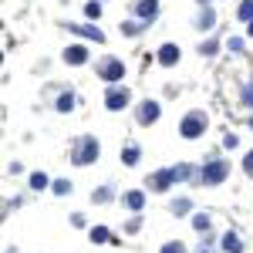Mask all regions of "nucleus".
I'll use <instances>...</instances> for the list:
<instances>
[{"mask_svg": "<svg viewBox=\"0 0 253 253\" xmlns=\"http://www.w3.org/2000/svg\"><path fill=\"white\" fill-rule=\"evenodd\" d=\"M91 243H108V230L105 226H95L91 230Z\"/></svg>", "mask_w": 253, "mask_h": 253, "instance_id": "17", "label": "nucleus"}, {"mask_svg": "<svg viewBox=\"0 0 253 253\" xmlns=\"http://www.w3.org/2000/svg\"><path fill=\"white\" fill-rule=\"evenodd\" d=\"M189 175V166H175V169H162V172L152 175V189H166V186H172L179 179H186Z\"/></svg>", "mask_w": 253, "mask_h": 253, "instance_id": "3", "label": "nucleus"}, {"mask_svg": "<svg viewBox=\"0 0 253 253\" xmlns=\"http://www.w3.org/2000/svg\"><path fill=\"white\" fill-rule=\"evenodd\" d=\"M230 175V162H206L203 169H199V179L206 182V186H216V182H223Z\"/></svg>", "mask_w": 253, "mask_h": 253, "instance_id": "2", "label": "nucleus"}, {"mask_svg": "<svg viewBox=\"0 0 253 253\" xmlns=\"http://www.w3.org/2000/svg\"><path fill=\"white\" fill-rule=\"evenodd\" d=\"M243 169H247V175H253V152H247V159H243Z\"/></svg>", "mask_w": 253, "mask_h": 253, "instance_id": "28", "label": "nucleus"}, {"mask_svg": "<svg viewBox=\"0 0 253 253\" xmlns=\"http://www.w3.org/2000/svg\"><path fill=\"white\" fill-rule=\"evenodd\" d=\"M105 105H108L112 112H122V108L128 105V88H108V95H105Z\"/></svg>", "mask_w": 253, "mask_h": 253, "instance_id": "5", "label": "nucleus"}, {"mask_svg": "<svg viewBox=\"0 0 253 253\" xmlns=\"http://www.w3.org/2000/svg\"><path fill=\"white\" fill-rule=\"evenodd\" d=\"M142 203H145V193H128L125 196V206H128V210H142Z\"/></svg>", "mask_w": 253, "mask_h": 253, "instance_id": "12", "label": "nucleus"}, {"mask_svg": "<svg viewBox=\"0 0 253 253\" xmlns=\"http://www.w3.org/2000/svg\"><path fill=\"white\" fill-rule=\"evenodd\" d=\"M54 193H58V196H68V193H71V182H68V179H58V182H54Z\"/></svg>", "mask_w": 253, "mask_h": 253, "instance_id": "22", "label": "nucleus"}, {"mask_svg": "<svg viewBox=\"0 0 253 253\" xmlns=\"http://www.w3.org/2000/svg\"><path fill=\"white\" fill-rule=\"evenodd\" d=\"M47 182H51V179H47L44 172H34V175H31V189H44Z\"/></svg>", "mask_w": 253, "mask_h": 253, "instance_id": "16", "label": "nucleus"}, {"mask_svg": "<svg viewBox=\"0 0 253 253\" xmlns=\"http://www.w3.org/2000/svg\"><path fill=\"white\" fill-rule=\"evenodd\" d=\"M162 253H186V250H182V243H166Z\"/></svg>", "mask_w": 253, "mask_h": 253, "instance_id": "26", "label": "nucleus"}, {"mask_svg": "<svg viewBox=\"0 0 253 253\" xmlns=\"http://www.w3.org/2000/svg\"><path fill=\"white\" fill-rule=\"evenodd\" d=\"M172 213H189V199H175V203H172Z\"/></svg>", "mask_w": 253, "mask_h": 253, "instance_id": "24", "label": "nucleus"}, {"mask_svg": "<svg viewBox=\"0 0 253 253\" xmlns=\"http://www.w3.org/2000/svg\"><path fill=\"white\" fill-rule=\"evenodd\" d=\"M199 3H210V0H199Z\"/></svg>", "mask_w": 253, "mask_h": 253, "instance_id": "32", "label": "nucleus"}, {"mask_svg": "<svg viewBox=\"0 0 253 253\" xmlns=\"http://www.w3.org/2000/svg\"><path fill=\"white\" fill-rule=\"evenodd\" d=\"M64 61H68V64H84V61H88V51H84L81 44H75V47L64 51Z\"/></svg>", "mask_w": 253, "mask_h": 253, "instance_id": "11", "label": "nucleus"}, {"mask_svg": "<svg viewBox=\"0 0 253 253\" xmlns=\"http://www.w3.org/2000/svg\"><path fill=\"white\" fill-rule=\"evenodd\" d=\"M95 199H98V203H108V199H112V189H98Z\"/></svg>", "mask_w": 253, "mask_h": 253, "instance_id": "27", "label": "nucleus"}, {"mask_svg": "<svg viewBox=\"0 0 253 253\" xmlns=\"http://www.w3.org/2000/svg\"><path fill=\"white\" fill-rule=\"evenodd\" d=\"M250 125H253V118H250Z\"/></svg>", "mask_w": 253, "mask_h": 253, "instance_id": "33", "label": "nucleus"}, {"mask_svg": "<svg viewBox=\"0 0 253 253\" xmlns=\"http://www.w3.org/2000/svg\"><path fill=\"white\" fill-rule=\"evenodd\" d=\"M230 51H243V41H240V38H230Z\"/></svg>", "mask_w": 253, "mask_h": 253, "instance_id": "30", "label": "nucleus"}, {"mask_svg": "<svg viewBox=\"0 0 253 253\" xmlns=\"http://www.w3.org/2000/svg\"><path fill=\"white\" fill-rule=\"evenodd\" d=\"M156 118H159V101H142L138 105V122L142 125H152Z\"/></svg>", "mask_w": 253, "mask_h": 253, "instance_id": "7", "label": "nucleus"}, {"mask_svg": "<svg viewBox=\"0 0 253 253\" xmlns=\"http://www.w3.org/2000/svg\"><path fill=\"white\" fill-rule=\"evenodd\" d=\"M122 31H125L128 38H135V34H138V31H142V27H138L135 20H128V24H122Z\"/></svg>", "mask_w": 253, "mask_h": 253, "instance_id": "23", "label": "nucleus"}, {"mask_svg": "<svg viewBox=\"0 0 253 253\" xmlns=\"http://www.w3.org/2000/svg\"><path fill=\"white\" fill-rule=\"evenodd\" d=\"M135 14L142 20H152L159 14V0H138V3H135Z\"/></svg>", "mask_w": 253, "mask_h": 253, "instance_id": "8", "label": "nucleus"}, {"mask_svg": "<svg viewBox=\"0 0 253 253\" xmlns=\"http://www.w3.org/2000/svg\"><path fill=\"white\" fill-rule=\"evenodd\" d=\"M236 142H240L236 135H223V145H226V149H236Z\"/></svg>", "mask_w": 253, "mask_h": 253, "instance_id": "29", "label": "nucleus"}, {"mask_svg": "<svg viewBox=\"0 0 253 253\" xmlns=\"http://www.w3.org/2000/svg\"><path fill=\"white\" fill-rule=\"evenodd\" d=\"M179 132H182V138H199L206 132V115H203V112H189V115L182 118Z\"/></svg>", "mask_w": 253, "mask_h": 253, "instance_id": "1", "label": "nucleus"}, {"mask_svg": "<svg viewBox=\"0 0 253 253\" xmlns=\"http://www.w3.org/2000/svg\"><path fill=\"white\" fill-rule=\"evenodd\" d=\"M95 159H98V142L91 135L81 138V145L75 149V162H78V166H91Z\"/></svg>", "mask_w": 253, "mask_h": 253, "instance_id": "4", "label": "nucleus"}, {"mask_svg": "<svg viewBox=\"0 0 253 253\" xmlns=\"http://www.w3.org/2000/svg\"><path fill=\"white\" fill-rule=\"evenodd\" d=\"M193 226L199 230V233H206V230H210V216H203V213L193 216Z\"/></svg>", "mask_w": 253, "mask_h": 253, "instance_id": "20", "label": "nucleus"}, {"mask_svg": "<svg viewBox=\"0 0 253 253\" xmlns=\"http://www.w3.org/2000/svg\"><path fill=\"white\" fill-rule=\"evenodd\" d=\"M223 250H226V253H240L243 247H240V240H236L233 233H226V236H223Z\"/></svg>", "mask_w": 253, "mask_h": 253, "instance_id": "13", "label": "nucleus"}, {"mask_svg": "<svg viewBox=\"0 0 253 253\" xmlns=\"http://www.w3.org/2000/svg\"><path fill=\"white\" fill-rule=\"evenodd\" d=\"M122 75H125V64L122 61H105L101 64V78L105 81H122Z\"/></svg>", "mask_w": 253, "mask_h": 253, "instance_id": "6", "label": "nucleus"}, {"mask_svg": "<svg viewBox=\"0 0 253 253\" xmlns=\"http://www.w3.org/2000/svg\"><path fill=\"white\" fill-rule=\"evenodd\" d=\"M240 20H253V0H243L240 3Z\"/></svg>", "mask_w": 253, "mask_h": 253, "instance_id": "18", "label": "nucleus"}, {"mask_svg": "<svg viewBox=\"0 0 253 253\" xmlns=\"http://www.w3.org/2000/svg\"><path fill=\"white\" fill-rule=\"evenodd\" d=\"M84 14H88V17H101V3H98V0H91V3H88V7H84Z\"/></svg>", "mask_w": 253, "mask_h": 253, "instance_id": "21", "label": "nucleus"}, {"mask_svg": "<svg viewBox=\"0 0 253 253\" xmlns=\"http://www.w3.org/2000/svg\"><path fill=\"white\" fill-rule=\"evenodd\" d=\"M71 108H75V95H71V91H64V95L58 98V112H71Z\"/></svg>", "mask_w": 253, "mask_h": 253, "instance_id": "14", "label": "nucleus"}, {"mask_svg": "<svg viewBox=\"0 0 253 253\" xmlns=\"http://www.w3.org/2000/svg\"><path fill=\"white\" fill-rule=\"evenodd\" d=\"M247 34H250V38H253V20H250V27H247Z\"/></svg>", "mask_w": 253, "mask_h": 253, "instance_id": "31", "label": "nucleus"}, {"mask_svg": "<svg viewBox=\"0 0 253 253\" xmlns=\"http://www.w3.org/2000/svg\"><path fill=\"white\" fill-rule=\"evenodd\" d=\"M68 31H75L81 38H91V41H105V34H101L98 27H88V24H68Z\"/></svg>", "mask_w": 253, "mask_h": 253, "instance_id": "9", "label": "nucleus"}, {"mask_svg": "<svg viewBox=\"0 0 253 253\" xmlns=\"http://www.w3.org/2000/svg\"><path fill=\"white\" fill-rule=\"evenodd\" d=\"M179 61V47L175 44H162L159 47V64H175Z\"/></svg>", "mask_w": 253, "mask_h": 253, "instance_id": "10", "label": "nucleus"}, {"mask_svg": "<svg viewBox=\"0 0 253 253\" xmlns=\"http://www.w3.org/2000/svg\"><path fill=\"white\" fill-rule=\"evenodd\" d=\"M122 162H125V166H135V162H138V149H135V145H128V149L122 152Z\"/></svg>", "mask_w": 253, "mask_h": 253, "instance_id": "15", "label": "nucleus"}, {"mask_svg": "<svg viewBox=\"0 0 253 253\" xmlns=\"http://www.w3.org/2000/svg\"><path fill=\"white\" fill-rule=\"evenodd\" d=\"M243 105H250V108H253V84L243 88Z\"/></svg>", "mask_w": 253, "mask_h": 253, "instance_id": "25", "label": "nucleus"}, {"mask_svg": "<svg viewBox=\"0 0 253 253\" xmlns=\"http://www.w3.org/2000/svg\"><path fill=\"white\" fill-rule=\"evenodd\" d=\"M199 27H203V31H210V27H213V10H210V7L199 14Z\"/></svg>", "mask_w": 253, "mask_h": 253, "instance_id": "19", "label": "nucleus"}]
</instances>
